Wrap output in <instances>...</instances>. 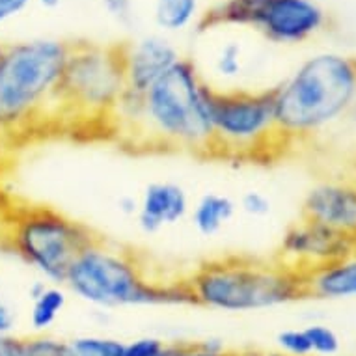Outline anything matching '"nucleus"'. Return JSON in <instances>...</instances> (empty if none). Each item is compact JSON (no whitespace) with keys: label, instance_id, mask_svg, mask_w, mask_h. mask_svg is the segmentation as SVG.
Here are the masks:
<instances>
[{"label":"nucleus","instance_id":"9d476101","mask_svg":"<svg viewBox=\"0 0 356 356\" xmlns=\"http://www.w3.org/2000/svg\"><path fill=\"white\" fill-rule=\"evenodd\" d=\"M353 252H356V241L321 224L300 218V222H295L282 237L276 259L306 276L341 261Z\"/></svg>","mask_w":356,"mask_h":356},{"label":"nucleus","instance_id":"2f4dec72","mask_svg":"<svg viewBox=\"0 0 356 356\" xmlns=\"http://www.w3.org/2000/svg\"><path fill=\"white\" fill-rule=\"evenodd\" d=\"M232 356H287L284 353H257V350H248V353H232Z\"/></svg>","mask_w":356,"mask_h":356},{"label":"nucleus","instance_id":"72a5a7b5","mask_svg":"<svg viewBox=\"0 0 356 356\" xmlns=\"http://www.w3.org/2000/svg\"><path fill=\"white\" fill-rule=\"evenodd\" d=\"M355 177H356V159H355Z\"/></svg>","mask_w":356,"mask_h":356},{"label":"nucleus","instance_id":"f03ea898","mask_svg":"<svg viewBox=\"0 0 356 356\" xmlns=\"http://www.w3.org/2000/svg\"><path fill=\"white\" fill-rule=\"evenodd\" d=\"M216 90L181 58L144 92V111L129 146L209 155Z\"/></svg>","mask_w":356,"mask_h":356},{"label":"nucleus","instance_id":"20e7f679","mask_svg":"<svg viewBox=\"0 0 356 356\" xmlns=\"http://www.w3.org/2000/svg\"><path fill=\"white\" fill-rule=\"evenodd\" d=\"M64 286L95 308L193 304L185 280H155L133 252L108 245L99 237L73 259Z\"/></svg>","mask_w":356,"mask_h":356},{"label":"nucleus","instance_id":"cd10ccee","mask_svg":"<svg viewBox=\"0 0 356 356\" xmlns=\"http://www.w3.org/2000/svg\"><path fill=\"white\" fill-rule=\"evenodd\" d=\"M15 321H17L15 312L6 302L0 300V336H12Z\"/></svg>","mask_w":356,"mask_h":356},{"label":"nucleus","instance_id":"4be33fe9","mask_svg":"<svg viewBox=\"0 0 356 356\" xmlns=\"http://www.w3.org/2000/svg\"><path fill=\"white\" fill-rule=\"evenodd\" d=\"M164 356H232L226 347L216 339H205V341H185V343H174L166 347Z\"/></svg>","mask_w":356,"mask_h":356},{"label":"nucleus","instance_id":"bb28decb","mask_svg":"<svg viewBox=\"0 0 356 356\" xmlns=\"http://www.w3.org/2000/svg\"><path fill=\"white\" fill-rule=\"evenodd\" d=\"M30 2L32 0H0V24L6 23L8 19L17 17L29 8Z\"/></svg>","mask_w":356,"mask_h":356},{"label":"nucleus","instance_id":"2eb2a0df","mask_svg":"<svg viewBox=\"0 0 356 356\" xmlns=\"http://www.w3.org/2000/svg\"><path fill=\"white\" fill-rule=\"evenodd\" d=\"M237 205L229 196L220 193H207L196 202L191 211L194 229L204 237L220 234L235 216Z\"/></svg>","mask_w":356,"mask_h":356},{"label":"nucleus","instance_id":"393cba45","mask_svg":"<svg viewBox=\"0 0 356 356\" xmlns=\"http://www.w3.org/2000/svg\"><path fill=\"white\" fill-rule=\"evenodd\" d=\"M166 347L163 339L159 338H140L125 343L123 356H164L166 355Z\"/></svg>","mask_w":356,"mask_h":356},{"label":"nucleus","instance_id":"a211bd4d","mask_svg":"<svg viewBox=\"0 0 356 356\" xmlns=\"http://www.w3.org/2000/svg\"><path fill=\"white\" fill-rule=\"evenodd\" d=\"M73 356H123L125 343L106 336H79L67 341Z\"/></svg>","mask_w":356,"mask_h":356},{"label":"nucleus","instance_id":"f257e3e1","mask_svg":"<svg viewBox=\"0 0 356 356\" xmlns=\"http://www.w3.org/2000/svg\"><path fill=\"white\" fill-rule=\"evenodd\" d=\"M270 90L276 123L287 146L316 140L349 118L356 99V58L316 54Z\"/></svg>","mask_w":356,"mask_h":356},{"label":"nucleus","instance_id":"1a4fd4ad","mask_svg":"<svg viewBox=\"0 0 356 356\" xmlns=\"http://www.w3.org/2000/svg\"><path fill=\"white\" fill-rule=\"evenodd\" d=\"M327 24L316 0H224L198 21L200 30L218 26L254 29L273 43H302Z\"/></svg>","mask_w":356,"mask_h":356},{"label":"nucleus","instance_id":"c85d7f7f","mask_svg":"<svg viewBox=\"0 0 356 356\" xmlns=\"http://www.w3.org/2000/svg\"><path fill=\"white\" fill-rule=\"evenodd\" d=\"M0 356H23V338L0 336Z\"/></svg>","mask_w":356,"mask_h":356},{"label":"nucleus","instance_id":"6e6552de","mask_svg":"<svg viewBox=\"0 0 356 356\" xmlns=\"http://www.w3.org/2000/svg\"><path fill=\"white\" fill-rule=\"evenodd\" d=\"M95 235L51 207H24L10 222L8 243L24 263L53 284H64L65 273Z\"/></svg>","mask_w":356,"mask_h":356},{"label":"nucleus","instance_id":"f8f14e48","mask_svg":"<svg viewBox=\"0 0 356 356\" xmlns=\"http://www.w3.org/2000/svg\"><path fill=\"white\" fill-rule=\"evenodd\" d=\"M181 60L177 49L163 35H144L122 45L123 73L127 88L146 92L161 76Z\"/></svg>","mask_w":356,"mask_h":356},{"label":"nucleus","instance_id":"b1692460","mask_svg":"<svg viewBox=\"0 0 356 356\" xmlns=\"http://www.w3.org/2000/svg\"><path fill=\"white\" fill-rule=\"evenodd\" d=\"M241 209L252 218H265L273 211V204L267 194L259 191H246L241 196Z\"/></svg>","mask_w":356,"mask_h":356},{"label":"nucleus","instance_id":"ddd939ff","mask_svg":"<svg viewBox=\"0 0 356 356\" xmlns=\"http://www.w3.org/2000/svg\"><path fill=\"white\" fill-rule=\"evenodd\" d=\"M191 213L187 191L172 181L149 183L138 198L136 224L147 235L175 226Z\"/></svg>","mask_w":356,"mask_h":356},{"label":"nucleus","instance_id":"f3484780","mask_svg":"<svg viewBox=\"0 0 356 356\" xmlns=\"http://www.w3.org/2000/svg\"><path fill=\"white\" fill-rule=\"evenodd\" d=\"M200 0H155V23L164 32H181L198 19Z\"/></svg>","mask_w":356,"mask_h":356},{"label":"nucleus","instance_id":"7c9ffc66","mask_svg":"<svg viewBox=\"0 0 356 356\" xmlns=\"http://www.w3.org/2000/svg\"><path fill=\"white\" fill-rule=\"evenodd\" d=\"M32 2H35L43 10H54V8H58L62 4V0H32Z\"/></svg>","mask_w":356,"mask_h":356},{"label":"nucleus","instance_id":"4468645a","mask_svg":"<svg viewBox=\"0 0 356 356\" xmlns=\"http://www.w3.org/2000/svg\"><path fill=\"white\" fill-rule=\"evenodd\" d=\"M306 289L316 298H356V252L306 275Z\"/></svg>","mask_w":356,"mask_h":356},{"label":"nucleus","instance_id":"5701e85b","mask_svg":"<svg viewBox=\"0 0 356 356\" xmlns=\"http://www.w3.org/2000/svg\"><path fill=\"white\" fill-rule=\"evenodd\" d=\"M278 347L287 356H312L308 334L304 328H287L278 334Z\"/></svg>","mask_w":356,"mask_h":356},{"label":"nucleus","instance_id":"dca6fc26","mask_svg":"<svg viewBox=\"0 0 356 356\" xmlns=\"http://www.w3.org/2000/svg\"><path fill=\"white\" fill-rule=\"evenodd\" d=\"M32 298V309H30V325L35 332H45L54 325L58 316L64 312L67 304V295L58 284H45L35 282L29 289Z\"/></svg>","mask_w":356,"mask_h":356},{"label":"nucleus","instance_id":"6ab92c4d","mask_svg":"<svg viewBox=\"0 0 356 356\" xmlns=\"http://www.w3.org/2000/svg\"><path fill=\"white\" fill-rule=\"evenodd\" d=\"M215 73L224 81H235L243 73V49L237 41L222 43L215 56Z\"/></svg>","mask_w":356,"mask_h":356},{"label":"nucleus","instance_id":"c756f323","mask_svg":"<svg viewBox=\"0 0 356 356\" xmlns=\"http://www.w3.org/2000/svg\"><path fill=\"white\" fill-rule=\"evenodd\" d=\"M118 211L123 216H136L138 213V198L131 196V194H123L118 198Z\"/></svg>","mask_w":356,"mask_h":356},{"label":"nucleus","instance_id":"aec40b11","mask_svg":"<svg viewBox=\"0 0 356 356\" xmlns=\"http://www.w3.org/2000/svg\"><path fill=\"white\" fill-rule=\"evenodd\" d=\"M308 334L309 345H312V355L317 356H332L341 347V339L336 330L327 325H309L304 328Z\"/></svg>","mask_w":356,"mask_h":356},{"label":"nucleus","instance_id":"39448f33","mask_svg":"<svg viewBox=\"0 0 356 356\" xmlns=\"http://www.w3.org/2000/svg\"><path fill=\"white\" fill-rule=\"evenodd\" d=\"M185 284L193 304L218 312H256L308 297L306 276L278 259L216 257L202 263Z\"/></svg>","mask_w":356,"mask_h":356},{"label":"nucleus","instance_id":"7ed1b4c3","mask_svg":"<svg viewBox=\"0 0 356 356\" xmlns=\"http://www.w3.org/2000/svg\"><path fill=\"white\" fill-rule=\"evenodd\" d=\"M71 43L53 38L2 45L0 138L58 123V92Z\"/></svg>","mask_w":356,"mask_h":356},{"label":"nucleus","instance_id":"423d86ee","mask_svg":"<svg viewBox=\"0 0 356 356\" xmlns=\"http://www.w3.org/2000/svg\"><path fill=\"white\" fill-rule=\"evenodd\" d=\"M125 90L122 45L71 43L58 92V125L111 133L112 114Z\"/></svg>","mask_w":356,"mask_h":356},{"label":"nucleus","instance_id":"473e14b6","mask_svg":"<svg viewBox=\"0 0 356 356\" xmlns=\"http://www.w3.org/2000/svg\"><path fill=\"white\" fill-rule=\"evenodd\" d=\"M347 120H349V122L356 127V99H355V105H353V108H350V114H349V118H347Z\"/></svg>","mask_w":356,"mask_h":356},{"label":"nucleus","instance_id":"412c9836","mask_svg":"<svg viewBox=\"0 0 356 356\" xmlns=\"http://www.w3.org/2000/svg\"><path fill=\"white\" fill-rule=\"evenodd\" d=\"M23 356H73V353L67 341L40 334L34 338H23Z\"/></svg>","mask_w":356,"mask_h":356},{"label":"nucleus","instance_id":"a878e982","mask_svg":"<svg viewBox=\"0 0 356 356\" xmlns=\"http://www.w3.org/2000/svg\"><path fill=\"white\" fill-rule=\"evenodd\" d=\"M103 8L122 26H131L135 21L133 0H103Z\"/></svg>","mask_w":356,"mask_h":356},{"label":"nucleus","instance_id":"f704fd0d","mask_svg":"<svg viewBox=\"0 0 356 356\" xmlns=\"http://www.w3.org/2000/svg\"><path fill=\"white\" fill-rule=\"evenodd\" d=\"M0 53H2V45H0Z\"/></svg>","mask_w":356,"mask_h":356},{"label":"nucleus","instance_id":"0eeeda50","mask_svg":"<svg viewBox=\"0 0 356 356\" xmlns=\"http://www.w3.org/2000/svg\"><path fill=\"white\" fill-rule=\"evenodd\" d=\"M211 125L209 157L273 161L289 147L276 123L270 88L216 90Z\"/></svg>","mask_w":356,"mask_h":356},{"label":"nucleus","instance_id":"9b49d317","mask_svg":"<svg viewBox=\"0 0 356 356\" xmlns=\"http://www.w3.org/2000/svg\"><path fill=\"white\" fill-rule=\"evenodd\" d=\"M302 218L356 241V177L316 183L304 196Z\"/></svg>","mask_w":356,"mask_h":356}]
</instances>
